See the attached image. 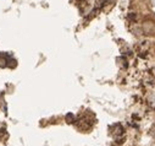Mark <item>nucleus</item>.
I'll list each match as a JSON object with an SVG mask.
<instances>
[{
    "label": "nucleus",
    "instance_id": "obj_2",
    "mask_svg": "<svg viewBox=\"0 0 155 146\" xmlns=\"http://www.w3.org/2000/svg\"><path fill=\"white\" fill-rule=\"evenodd\" d=\"M149 103H150L153 107H155V93H153V95L149 97Z\"/></svg>",
    "mask_w": 155,
    "mask_h": 146
},
{
    "label": "nucleus",
    "instance_id": "obj_3",
    "mask_svg": "<svg viewBox=\"0 0 155 146\" xmlns=\"http://www.w3.org/2000/svg\"><path fill=\"white\" fill-rule=\"evenodd\" d=\"M151 134H153V135L155 136V125H154V127L151 128Z\"/></svg>",
    "mask_w": 155,
    "mask_h": 146
},
{
    "label": "nucleus",
    "instance_id": "obj_1",
    "mask_svg": "<svg viewBox=\"0 0 155 146\" xmlns=\"http://www.w3.org/2000/svg\"><path fill=\"white\" fill-rule=\"evenodd\" d=\"M10 61H14V59L6 54V53H0V68H6V66H12Z\"/></svg>",
    "mask_w": 155,
    "mask_h": 146
}]
</instances>
